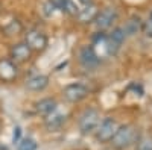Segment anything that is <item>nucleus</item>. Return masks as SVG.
I'll return each mask as SVG.
<instances>
[{"instance_id":"obj_8","label":"nucleus","mask_w":152,"mask_h":150,"mask_svg":"<svg viewBox=\"0 0 152 150\" xmlns=\"http://www.w3.org/2000/svg\"><path fill=\"white\" fill-rule=\"evenodd\" d=\"M32 56V50L26 46V43H17L11 47L9 50V58L14 64H24L28 62Z\"/></svg>"},{"instance_id":"obj_2","label":"nucleus","mask_w":152,"mask_h":150,"mask_svg":"<svg viewBox=\"0 0 152 150\" xmlns=\"http://www.w3.org/2000/svg\"><path fill=\"white\" fill-rule=\"evenodd\" d=\"M99 123H100L99 111L96 108H87L79 117L78 126H79V130L82 135H90V133H94Z\"/></svg>"},{"instance_id":"obj_23","label":"nucleus","mask_w":152,"mask_h":150,"mask_svg":"<svg viewBox=\"0 0 152 150\" xmlns=\"http://www.w3.org/2000/svg\"><path fill=\"white\" fill-rule=\"evenodd\" d=\"M79 2L85 6V5H90V3H93V0H79Z\"/></svg>"},{"instance_id":"obj_15","label":"nucleus","mask_w":152,"mask_h":150,"mask_svg":"<svg viewBox=\"0 0 152 150\" xmlns=\"http://www.w3.org/2000/svg\"><path fill=\"white\" fill-rule=\"evenodd\" d=\"M122 28H123L126 36H128V35L132 36V35L138 33L140 30H143V21H142V18L138 15H132V17L128 18V21H126L125 26H122Z\"/></svg>"},{"instance_id":"obj_11","label":"nucleus","mask_w":152,"mask_h":150,"mask_svg":"<svg viewBox=\"0 0 152 150\" xmlns=\"http://www.w3.org/2000/svg\"><path fill=\"white\" fill-rule=\"evenodd\" d=\"M97 12H99L97 6H96L94 3H90V5H85L82 9H79V12H78V15H76V18H78L79 23H84V24H87V23H93L94 18H96V15H97Z\"/></svg>"},{"instance_id":"obj_6","label":"nucleus","mask_w":152,"mask_h":150,"mask_svg":"<svg viewBox=\"0 0 152 150\" xmlns=\"http://www.w3.org/2000/svg\"><path fill=\"white\" fill-rule=\"evenodd\" d=\"M126 40V35H125V30L122 26H117L114 28L113 32L110 35H107V55L110 56H114L122 47V44L125 43Z\"/></svg>"},{"instance_id":"obj_7","label":"nucleus","mask_w":152,"mask_h":150,"mask_svg":"<svg viewBox=\"0 0 152 150\" xmlns=\"http://www.w3.org/2000/svg\"><path fill=\"white\" fill-rule=\"evenodd\" d=\"M62 96L70 103H79L88 96V88L84 83H70V85L64 86Z\"/></svg>"},{"instance_id":"obj_16","label":"nucleus","mask_w":152,"mask_h":150,"mask_svg":"<svg viewBox=\"0 0 152 150\" xmlns=\"http://www.w3.org/2000/svg\"><path fill=\"white\" fill-rule=\"evenodd\" d=\"M23 30V26H21V23L18 21V20H12V21H9L6 26L3 28V32L6 33V35H18L20 32Z\"/></svg>"},{"instance_id":"obj_10","label":"nucleus","mask_w":152,"mask_h":150,"mask_svg":"<svg viewBox=\"0 0 152 150\" xmlns=\"http://www.w3.org/2000/svg\"><path fill=\"white\" fill-rule=\"evenodd\" d=\"M18 74L17 64H14L9 58L0 59V80L3 82H12Z\"/></svg>"},{"instance_id":"obj_21","label":"nucleus","mask_w":152,"mask_h":150,"mask_svg":"<svg viewBox=\"0 0 152 150\" xmlns=\"http://www.w3.org/2000/svg\"><path fill=\"white\" fill-rule=\"evenodd\" d=\"M21 140V128L20 126H15L14 128V132H12V143H18Z\"/></svg>"},{"instance_id":"obj_5","label":"nucleus","mask_w":152,"mask_h":150,"mask_svg":"<svg viewBox=\"0 0 152 150\" xmlns=\"http://www.w3.org/2000/svg\"><path fill=\"white\" fill-rule=\"evenodd\" d=\"M116 20H117V11H116V8L107 6L102 11L97 12V15H96L93 23L96 24V28L99 29V32H104V30L110 29Z\"/></svg>"},{"instance_id":"obj_1","label":"nucleus","mask_w":152,"mask_h":150,"mask_svg":"<svg viewBox=\"0 0 152 150\" xmlns=\"http://www.w3.org/2000/svg\"><path fill=\"white\" fill-rule=\"evenodd\" d=\"M140 135H138V130L132 126V124H122V126L117 128L116 133L111 138L110 144L114 150H126L131 146H134Z\"/></svg>"},{"instance_id":"obj_9","label":"nucleus","mask_w":152,"mask_h":150,"mask_svg":"<svg viewBox=\"0 0 152 150\" xmlns=\"http://www.w3.org/2000/svg\"><path fill=\"white\" fill-rule=\"evenodd\" d=\"M79 62L84 68L90 70V68H94L96 65H99L100 58L97 56L96 50L91 46H84L79 50Z\"/></svg>"},{"instance_id":"obj_13","label":"nucleus","mask_w":152,"mask_h":150,"mask_svg":"<svg viewBox=\"0 0 152 150\" xmlns=\"http://www.w3.org/2000/svg\"><path fill=\"white\" fill-rule=\"evenodd\" d=\"M66 121V115L64 114H61V112L58 111H53L52 114H49L46 118H44V126L47 130H58L62 124H64Z\"/></svg>"},{"instance_id":"obj_18","label":"nucleus","mask_w":152,"mask_h":150,"mask_svg":"<svg viewBox=\"0 0 152 150\" xmlns=\"http://www.w3.org/2000/svg\"><path fill=\"white\" fill-rule=\"evenodd\" d=\"M135 147L137 150H152V136H140Z\"/></svg>"},{"instance_id":"obj_12","label":"nucleus","mask_w":152,"mask_h":150,"mask_svg":"<svg viewBox=\"0 0 152 150\" xmlns=\"http://www.w3.org/2000/svg\"><path fill=\"white\" fill-rule=\"evenodd\" d=\"M49 85V78L46 74H35L26 80V88L29 91H43Z\"/></svg>"},{"instance_id":"obj_20","label":"nucleus","mask_w":152,"mask_h":150,"mask_svg":"<svg viewBox=\"0 0 152 150\" xmlns=\"http://www.w3.org/2000/svg\"><path fill=\"white\" fill-rule=\"evenodd\" d=\"M47 2L52 5L55 9H58V11H61V12L66 11V3H67V0H47Z\"/></svg>"},{"instance_id":"obj_4","label":"nucleus","mask_w":152,"mask_h":150,"mask_svg":"<svg viewBox=\"0 0 152 150\" xmlns=\"http://www.w3.org/2000/svg\"><path fill=\"white\" fill-rule=\"evenodd\" d=\"M24 43L26 46L32 50V52H43V50L47 49L49 40H47V35L41 30H37V29H31L26 32L24 35Z\"/></svg>"},{"instance_id":"obj_19","label":"nucleus","mask_w":152,"mask_h":150,"mask_svg":"<svg viewBox=\"0 0 152 150\" xmlns=\"http://www.w3.org/2000/svg\"><path fill=\"white\" fill-rule=\"evenodd\" d=\"M143 32L146 36H149V38H152V12L149 14L148 20L143 23Z\"/></svg>"},{"instance_id":"obj_24","label":"nucleus","mask_w":152,"mask_h":150,"mask_svg":"<svg viewBox=\"0 0 152 150\" xmlns=\"http://www.w3.org/2000/svg\"><path fill=\"white\" fill-rule=\"evenodd\" d=\"M0 128H2V124H0Z\"/></svg>"},{"instance_id":"obj_14","label":"nucleus","mask_w":152,"mask_h":150,"mask_svg":"<svg viewBox=\"0 0 152 150\" xmlns=\"http://www.w3.org/2000/svg\"><path fill=\"white\" fill-rule=\"evenodd\" d=\"M56 108H58V103L52 97H44V99L40 100V102H37V105H35L37 112L44 115V117H47L49 114H52L53 111H56Z\"/></svg>"},{"instance_id":"obj_17","label":"nucleus","mask_w":152,"mask_h":150,"mask_svg":"<svg viewBox=\"0 0 152 150\" xmlns=\"http://www.w3.org/2000/svg\"><path fill=\"white\" fill-rule=\"evenodd\" d=\"M37 141L34 138H21L17 143V150H37Z\"/></svg>"},{"instance_id":"obj_22","label":"nucleus","mask_w":152,"mask_h":150,"mask_svg":"<svg viewBox=\"0 0 152 150\" xmlns=\"http://www.w3.org/2000/svg\"><path fill=\"white\" fill-rule=\"evenodd\" d=\"M53 12H55V8L50 5L49 2H46V3H44V15H46V17H50Z\"/></svg>"},{"instance_id":"obj_3","label":"nucleus","mask_w":152,"mask_h":150,"mask_svg":"<svg viewBox=\"0 0 152 150\" xmlns=\"http://www.w3.org/2000/svg\"><path fill=\"white\" fill-rule=\"evenodd\" d=\"M117 121L113 117H105L104 120H100L97 129L94 130V138L97 143H110L111 138L114 136L117 130Z\"/></svg>"}]
</instances>
